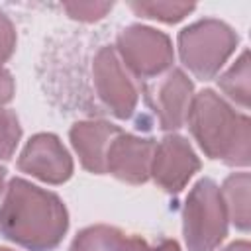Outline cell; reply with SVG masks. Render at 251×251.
<instances>
[{
	"mask_svg": "<svg viewBox=\"0 0 251 251\" xmlns=\"http://www.w3.org/2000/svg\"><path fill=\"white\" fill-rule=\"evenodd\" d=\"M67 229L69 212L55 192L22 176L8 180L0 204V233L8 241L27 251H53Z\"/></svg>",
	"mask_w": 251,
	"mask_h": 251,
	"instance_id": "cell-1",
	"label": "cell"
},
{
	"mask_svg": "<svg viewBox=\"0 0 251 251\" xmlns=\"http://www.w3.org/2000/svg\"><path fill=\"white\" fill-rule=\"evenodd\" d=\"M186 126L208 159L227 167H247L251 161V122L212 88L194 94Z\"/></svg>",
	"mask_w": 251,
	"mask_h": 251,
	"instance_id": "cell-2",
	"label": "cell"
},
{
	"mask_svg": "<svg viewBox=\"0 0 251 251\" xmlns=\"http://www.w3.org/2000/svg\"><path fill=\"white\" fill-rule=\"evenodd\" d=\"M239 35L235 29L218 20L202 18L178 31V57L182 65L200 80H212L235 53Z\"/></svg>",
	"mask_w": 251,
	"mask_h": 251,
	"instance_id": "cell-3",
	"label": "cell"
},
{
	"mask_svg": "<svg viewBox=\"0 0 251 251\" xmlns=\"http://www.w3.org/2000/svg\"><path fill=\"white\" fill-rule=\"evenodd\" d=\"M227 212L220 186L204 176L190 188L182 208V237L188 251H216L227 235Z\"/></svg>",
	"mask_w": 251,
	"mask_h": 251,
	"instance_id": "cell-4",
	"label": "cell"
},
{
	"mask_svg": "<svg viewBox=\"0 0 251 251\" xmlns=\"http://www.w3.org/2000/svg\"><path fill=\"white\" fill-rule=\"evenodd\" d=\"M120 61L137 80H151L163 76L173 69L175 49L165 31L151 25L131 24L124 27L114 45Z\"/></svg>",
	"mask_w": 251,
	"mask_h": 251,
	"instance_id": "cell-5",
	"label": "cell"
},
{
	"mask_svg": "<svg viewBox=\"0 0 251 251\" xmlns=\"http://www.w3.org/2000/svg\"><path fill=\"white\" fill-rule=\"evenodd\" d=\"M92 82L96 96L118 120H129L139 102V88L120 61L114 45H102L92 59Z\"/></svg>",
	"mask_w": 251,
	"mask_h": 251,
	"instance_id": "cell-6",
	"label": "cell"
},
{
	"mask_svg": "<svg viewBox=\"0 0 251 251\" xmlns=\"http://www.w3.org/2000/svg\"><path fill=\"white\" fill-rule=\"evenodd\" d=\"M200 171V159L190 141L178 133H167L155 141L149 178L169 194H178Z\"/></svg>",
	"mask_w": 251,
	"mask_h": 251,
	"instance_id": "cell-7",
	"label": "cell"
},
{
	"mask_svg": "<svg viewBox=\"0 0 251 251\" xmlns=\"http://www.w3.org/2000/svg\"><path fill=\"white\" fill-rule=\"evenodd\" d=\"M143 98L153 110L163 131H176L186 126L188 110L194 98V84L182 69H171L159 82L143 88Z\"/></svg>",
	"mask_w": 251,
	"mask_h": 251,
	"instance_id": "cell-8",
	"label": "cell"
},
{
	"mask_svg": "<svg viewBox=\"0 0 251 251\" xmlns=\"http://www.w3.org/2000/svg\"><path fill=\"white\" fill-rule=\"evenodd\" d=\"M18 169L41 182L63 184L73 176L75 163L59 135L41 131L25 141L18 157Z\"/></svg>",
	"mask_w": 251,
	"mask_h": 251,
	"instance_id": "cell-9",
	"label": "cell"
},
{
	"mask_svg": "<svg viewBox=\"0 0 251 251\" xmlns=\"http://www.w3.org/2000/svg\"><path fill=\"white\" fill-rule=\"evenodd\" d=\"M155 149L153 137H139L124 129L110 141L106 151V175L127 184H143L149 180L151 157Z\"/></svg>",
	"mask_w": 251,
	"mask_h": 251,
	"instance_id": "cell-10",
	"label": "cell"
},
{
	"mask_svg": "<svg viewBox=\"0 0 251 251\" xmlns=\"http://www.w3.org/2000/svg\"><path fill=\"white\" fill-rule=\"evenodd\" d=\"M120 131L122 127L106 120H80L71 126L69 139L84 171L106 175V151Z\"/></svg>",
	"mask_w": 251,
	"mask_h": 251,
	"instance_id": "cell-11",
	"label": "cell"
},
{
	"mask_svg": "<svg viewBox=\"0 0 251 251\" xmlns=\"http://www.w3.org/2000/svg\"><path fill=\"white\" fill-rule=\"evenodd\" d=\"M249 188H251V176L247 171L227 175L220 186L222 200H224V206L227 212V220L239 231H249V224H251Z\"/></svg>",
	"mask_w": 251,
	"mask_h": 251,
	"instance_id": "cell-12",
	"label": "cell"
},
{
	"mask_svg": "<svg viewBox=\"0 0 251 251\" xmlns=\"http://www.w3.org/2000/svg\"><path fill=\"white\" fill-rule=\"evenodd\" d=\"M218 86L233 104L243 110L249 108L251 98V69H249V51L243 49L235 63L218 76Z\"/></svg>",
	"mask_w": 251,
	"mask_h": 251,
	"instance_id": "cell-13",
	"label": "cell"
},
{
	"mask_svg": "<svg viewBox=\"0 0 251 251\" xmlns=\"http://www.w3.org/2000/svg\"><path fill=\"white\" fill-rule=\"evenodd\" d=\"M122 235L124 231L114 226H88L75 235L69 251H118Z\"/></svg>",
	"mask_w": 251,
	"mask_h": 251,
	"instance_id": "cell-14",
	"label": "cell"
},
{
	"mask_svg": "<svg viewBox=\"0 0 251 251\" xmlns=\"http://www.w3.org/2000/svg\"><path fill=\"white\" fill-rule=\"evenodd\" d=\"M129 8L147 20H157L163 24H176L196 10V4L188 2H131Z\"/></svg>",
	"mask_w": 251,
	"mask_h": 251,
	"instance_id": "cell-15",
	"label": "cell"
},
{
	"mask_svg": "<svg viewBox=\"0 0 251 251\" xmlns=\"http://www.w3.org/2000/svg\"><path fill=\"white\" fill-rule=\"evenodd\" d=\"M22 139V126L16 112L0 108V159L8 161L16 153V147Z\"/></svg>",
	"mask_w": 251,
	"mask_h": 251,
	"instance_id": "cell-16",
	"label": "cell"
},
{
	"mask_svg": "<svg viewBox=\"0 0 251 251\" xmlns=\"http://www.w3.org/2000/svg\"><path fill=\"white\" fill-rule=\"evenodd\" d=\"M63 10L73 20L92 24L102 20L112 10V2H65Z\"/></svg>",
	"mask_w": 251,
	"mask_h": 251,
	"instance_id": "cell-17",
	"label": "cell"
},
{
	"mask_svg": "<svg viewBox=\"0 0 251 251\" xmlns=\"http://www.w3.org/2000/svg\"><path fill=\"white\" fill-rule=\"evenodd\" d=\"M118 251H180V245L175 239H161L157 243H149L141 235H127L124 233Z\"/></svg>",
	"mask_w": 251,
	"mask_h": 251,
	"instance_id": "cell-18",
	"label": "cell"
},
{
	"mask_svg": "<svg viewBox=\"0 0 251 251\" xmlns=\"http://www.w3.org/2000/svg\"><path fill=\"white\" fill-rule=\"evenodd\" d=\"M16 43H18L16 25H14L12 20L0 10V65L6 63V61L14 55Z\"/></svg>",
	"mask_w": 251,
	"mask_h": 251,
	"instance_id": "cell-19",
	"label": "cell"
},
{
	"mask_svg": "<svg viewBox=\"0 0 251 251\" xmlns=\"http://www.w3.org/2000/svg\"><path fill=\"white\" fill-rule=\"evenodd\" d=\"M16 94V82H14V76L8 69H4L0 65V108L8 102H12Z\"/></svg>",
	"mask_w": 251,
	"mask_h": 251,
	"instance_id": "cell-20",
	"label": "cell"
},
{
	"mask_svg": "<svg viewBox=\"0 0 251 251\" xmlns=\"http://www.w3.org/2000/svg\"><path fill=\"white\" fill-rule=\"evenodd\" d=\"M222 251H251V245L247 239H239V241H233L229 243L227 247H224Z\"/></svg>",
	"mask_w": 251,
	"mask_h": 251,
	"instance_id": "cell-21",
	"label": "cell"
},
{
	"mask_svg": "<svg viewBox=\"0 0 251 251\" xmlns=\"http://www.w3.org/2000/svg\"><path fill=\"white\" fill-rule=\"evenodd\" d=\"M4 182H6V169H4V167H0V194H2V190L6 188V186H4Z\"/></svg>",
	"mask_w": 251,
	"mask_h": 251,
	"instance_id": "cell-22",
	"label": "cell"
},
{
	"mask_svg": "<svg viewBox=\"0 0 251 251\" xmlns=\"http://www.w3.org/2000/svg\"><path fill=\"white\" fill-rule=\"evenodd\" d=\"M0 251H14V249H8V247H0Z\"/></svg>",
	"mask_w": 251,
	"mask_h": 251,
	"instance_id": "cell-23",
	"label": "cell"
}]
</instances>
